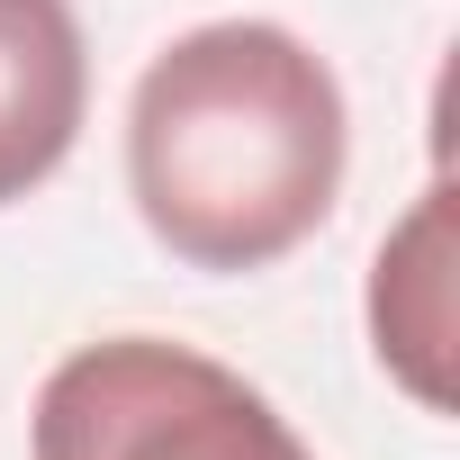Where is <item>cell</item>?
Returning <instances> with one entry per match:
<instances>
[{"mask_svg":"<svg viewBox=\"0 0 460 460\" xmlns=\"http://www.w3.org/2000/svg\"><path fill=\"white\" fill-rule=\"evenodd\" d=\"M343 82L271 19L172 37L127 100V190L190 271H262L298 253L343 190Z\"/></svg>","mask_w":460,"mask_h":460,"instance_id":"cell-1","label":"cell"},{"mask_svg":"<svg viewBox=\"0 0 460 460\" xmlns=\"http://www.w3.org/2000/svg\"><path fill=\"white\" fill-rule=\"evenodd\" d=\"M37 460H316V451L226 361L163 334H109L46 370Z\"/></svg>","mask_w":460,"mask_h":460,"instance_id":"cell-2","label":"cell"},{"mask_svg":"<svg viewBox=\"0 0 460 460\" xmlns=\"http://www.w3.org/2000/svg\"><path fill=\"white\" fill-rule=\"evenodd\" d=\"M91 109L73 0H0V208L64 172Z\"/></svg>","mask_w":460,"mask_h":460,"instance_id":"cell-3","label":"cell"},{"mask_svg":"<svg viewBox=\"0 0 460 460\" xmlns=\"http://www.w3.org/2000/svg\"><path fill=\"white\" fill-rule=\"evenodd\" d=\"M370 343H379V361L424 406H451V379H442V352H451V190L442 181L415 199V217L379 244V271H370Z\"/></svg>","mask_w":460,"mask_h":460,"instance_id":"cell-4","label":"cell"}]
</instances>
